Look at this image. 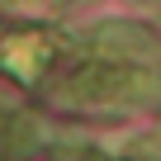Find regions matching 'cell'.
I'll use <instances>...</instances> for the list:
<instances>
[{"instance_id":"obj_3","label":"cell","mask_w":161,"mask_h":161,"mask_svg":"<svg viewBox=\"0 0 161 161\" xmlns=\"http://www.w3.org/2000/svg\"><path fill=\"white\" fill-rule=\"evenodd\" d=\"M90 47H100V52H114V57H152V52H156V38H152L147 29H137V24H123V19H114V24H100V29H90Z\"/></svg>"},{"instance_id":"obj_1","label":"cell","mask_w":161,"mask_h":161,"mask_svg":"<svg viewBox=\"0 0 161 161\" xmlns=\"http://www.w3.org/2000/svg\"><path fill=\"white\" fill-rule=\"evenodd\" d=\"M62 90L71 100H95V104H133V100H152L161 90L156 71L147 66H128V62H86L76 66Z\"/></svg>"},{"instance_id":"obj_4","label":"cell","mask_w":161,"mask_h":161,"mask_svg":"<svg viewBox=\"0 0 161 161\" xmlns=\"http://www.w3.org/2000/svg\"><path fill=\"white\" fill-rule=\"evenodd\" d=\"M38 119L24 114V109H0V152L5 156H24L38 147Z\"/></svg>"},{"instance_id":"obj_2","label":"cell","mask_w":161,"mask_h":161,"mask_svg":"<svg viewBox=\"0 0 161 161\" xmlns=\"http://www.w3.org/2000/svg\"><path fill=\"white\" fill-rule=\"evenodd\" d=\"M62 38L47 29H5L0 24V71H10L24 86H38L43 71L52 66Z\"/></svg>"}]
</instances>
